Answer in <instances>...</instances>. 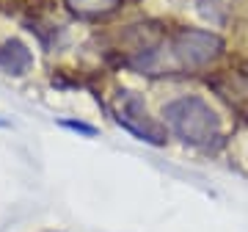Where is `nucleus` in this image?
<instances>
[{"label": "nucleus", "instance_id": "f257e3e1", "mask_svg": "<svg viewBox=\"0 0 248 232\" xmlns=\"http://www.w3.org/2000/svg\"><path fill=\"white\" fill-rule=\"evenodd\" d=\"M163 119L185 144L210 147L221 138V119L202 97H179L163 105Z\"/></svg>", "mask_w": 248, "mask_h": 232}, {"label": "nucleus", "instance_id": "f03ea898", "mask_svg": "<svg viewBox=\"0 0 248 232\" xmlns=\"http://www.w3.org/2000/svg\"><path fill=\"white\" fill-rule=\"evenodd\" d=\"M169 47L177 66L185 72L207 69L210 64H215L223 55V39L213 31H202V28H179V31H174Z\"/></svg>", "mask_w": 248, "mask_h": 232}, {"label": "nucleus", "instance_id": "7ed1b4c3", "mask_svg": "<svg viewBox=\"0 0 248 232\" xmlns=\"http://www.w3.org/2000/svg\"><path fill=\"white\" fill-rule=\"evenodd\" d=\"M113 114H116V122L119 127H124L130 135H135L138 141L143 144H152V147H163L169 133H166V125H160L157 119H152L143 99L135 94V91H127L122 89L116 94V102H113Z\"/></svg>", "mask_w": 248, "mask_h": 232}, {"label": "nucleus", "instance_id": "20e7f679", "mask_svg": "<svg viewBox=\"0 0 248 232\" xmlns=\"http://www.w3.org/2000/svg\"><path fill=\"white\" fill-rule=\"evenodd\" d=\"M210 86L218 91V97L232 111H237L240 116H248V64H240L237 69L210 78Z\"/></svg>", "mask_w": 248, "mask_h": 232}, {"label": "nucleus", "instance_id": "39448f33", "mask_svg": "<svg viewBox=\"0 0 248 232\" xmlns=\"http://www.w3.org/2000/svg\"><path fill=\"white\" fill-rule=\"evenodd\" d=\"M33 66V53L28 50L25 42L19 39H6L0 45V69L9 72V75H25Z\"/></svg>", "mask_w": 248, "mask_h": 232}, {"label": "nucleus", "instance_id": "423d86ee", "mask_svg": "<svg viewBox=\"0 0 248 232\" xmlns=\"http://www.w3.org/2000/svg\"><path fill=\"white\" fill-rule=\"evenodd\" d=\"M78 19H105L124 6V0H63Z\"/></svg>", "mask_w": 248, "mask_h": 232}, {"label": "nucleus", "instance_id": "0eeeda50", "mask_svg": "<svg viewBox=\"0 0 248 232\" xmlns=\"http://www.w3.org/2000/svg\"><path fill=\"white\" fill-rule=\"evenodd\" d=\"M58 127H63V130H72V133L83 135V138H94V135L99 133L94 125H89V122H80V119H58Z\"/></svg>", "mask_w": 248, "mask_h": 232}, {"label": "nucleus", "instance_id": "6e6552de", "mask_svg": "<svg viewBox=\"0 0 248 232\" xmlns=\"http://www.w3.org/2000/svg\"><path fill=\"white\" fill-rule=\"evenodd\" d=\"M0 127H9V122H6V119H0Z\"/></svg>", "mask_w": 248, "mask_h": 232}]
</instances>
